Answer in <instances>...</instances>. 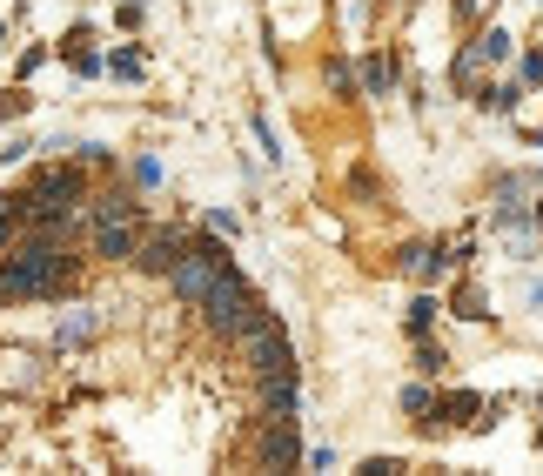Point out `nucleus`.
I'll return each instance as SVG.
<instances>
[{
    "label": "nucleus",
    "mask_w": 543,
    "mask_h": 476,
    "mask_svg": "<svg viewBox=\"0 0 543 476\" xmlns=\"http://www.w3.org/2000/svg\"><path fill=\"white\" fill-rule=\"evenodd\" d=\"M74 282H81V255L68 242L21 235V255L0 262V309H14V302H61V295H74Z\"/></svg>",
    "instance_id": "f257e3e1"
},
{
    "label": "nucleus",
    "mask_w": 543,
    "mask_h": 476,
    "mask_svg": "<svg viewBox=\"0 0 543 476\" xmlns=\"http://www.w3.org/2000/svg\"><path fill=\"white\" fill-rule=\"evenodd\" d=\"M195 316H202V329H208L215 342H235L255 316H262V302H255V289L242 282V275L228 269L222 282H215V289H208L202 302H195Z\"/></svg>",
    "instance_id": "f03ea898"
},
{
    "label": "nucleus",
    "mask_w": 543,
    "mask_h": 476,
    "mask_svg": "<svg viewBox=\"0 0 543 476\" xmlns=\"http://www.w3.org/2000/svg\"><path fill=\"white\" fill-rule=\"evenodd\" d=\"M228 269H235V262H228V249L215 242V235H202V242H188V255L175 262L168 289H175V302H188V309H195V302H202V295L215 289V282H222Z\"/></svg>",
    "instance_id": "7ed1b4c3"
},
{
    "label": "nucleus",
    "mask_w": 543,
    "mask_h": 476,
    "mask_svg": "<svg viewBox=\"0 0 543 476\" xmlns=\"http://www.w3.org/2000/svg\"><path fill=\"white\" fill-rule=\"evenodd\" d=\"M235 363L249 369V376H269V369H295V342H289V329L262 309V316L235 336Z\"/></svg>",
    "instance_id": "20e7f679"
},
{
    "label": "nucleus",
    "mask_w": 543,
    "mask_h": 476,
    "mask_svg": "<svg viewBox=\"0 0 543 476\" xmlns=\"http://www.w3.org/2000/svg\"><path fill=\"white\" fill-rule=\"evenodd\" d=\"M27 195H34V215H88V175H81L74 161H47V168H34Z\"/></svg>",
    "instance_id": "39448f33"
},
{
    "label": "nucleus",
    "mask_w": 543,
    "mask_h": 476,
    "mask_svg": "<svg viewBox=\"0 0 543 476\" xmlns=\"http://www.w3.org/2000/svg\"><path fill=\"white\" fill-rule=\"evenodd\" d=\"M249 456L262 470H295V463H302V430H295V416H262V430L249 436Z\"/></svg>",
    "instance_id": "423d86ee"
},
{
    "label": "nucleus",
    "mask_w": 543,
    "mask_h": 476,
    "mask_svg": "<svg viewBox=\"0 0 543 476\" xmlns=\"http://www.w3.org/2000/svg\"><path fill=\"white\" fill-rule=\"evenodd\" d=\"M181 255H188V235H181L175 222H161V228H141V249H135V269H141V275H161V282H168Z\"/></svg>",
    "instance_id": "0eeeda50"
},
{
    "label": "nucleus",
    "mask_w": 543,
    "mask_h": 476,
    "mask_svg": "<svg viewBox=\"0 0 543 476\" xmlns=\"http://www.w3.org/2000/svg\"><path fill=\"white\" fill-rule=\"evenodd\" d=\"M101 262H135L141 249V215H108V222H94V242H88Z\"/></svg>",
    "instance_id": "6e6552de"
},
{
    "label": "nucleus",
    "mask_w": 543,
    "mask_h": 476,
    "mask_svg": "<svg viewBox=\"0 0 543 476\" xmlns=\"http://www.w3.org/2000/svg\"><path fill=\"white\" fill-rule=\"evenodd\" d=\"M249 383L269 416H295V369H269V376H249Z\"/></svg>",
    "instance_id": "1a4fd4ad"
},
{
    "label": "nucleus",
    "mask_w": 543,
    "mask_h": 476,
    "mask_svg": "<svg viewBox=\"0 0 543 476\" xmlns=\"http://www.w3.org/2000/svg\"><path fill=\"white\" fill-rule=\"evenodd\" d=\"M436 423H456V430L483 423V396H470V389H463V396H443V403H436V416H430V430H436Z\"/></svg>",
    "instance_id": "9d476101"
},
{
    "label": "nucleus",
    "mask_w": 543,
    "mask_h": 476,
    "mask_svg": "<svg viewBox=\"0 0 543 476\" xmlns=\"http://www.w3.org/2000/svg\"><path fill=\"white\" fill-rule=\"evenodd\" d=\"M94 336H101V316L74 309V316H61V336H54V342H61V349H74V342H94Z\"/></svg>",
    "instance_id": "9b49d317"
},
{
    "label": "nucleus",
    "mask_w": 543,
    "mask_h": 476,
    "mask_svg": "<svg viewBox=\"0 0 543 476\" xmlns=\"http://www.w3.org/2000/svg\"><path fill=\"white\" fill-rule=\"evenodd\" d=\"M456 316H463V322H483V316H490V309H483V289H476V282H463V289H456Z\"/></svg>",
    "instance_id": "f8f14e48"
},
{
    "label": "nucleus",
    "mask_w": 543,
    "mask_h": 476,
    "mask_svg": "<svg viewBox=\"0 0 543 476\" xmlns=\"http://www.w3.org/2000/svg\"><path fill=\"white\" fill-rule=\"evenodd\" d=\"M362 81H369V94H389V81H396V68H389L383 54H376V61L362 68Z\"/></svg>",
    "instance_id": "ddd939ff"
},
{
    "label": "nucleus",
    "mask_w": 543,
    "mask_h": 476,
    "mask_svg": "<svg viewBox=\"0 0 543 476\" xmlns=\"http://www.w3.org/2000/svg\"><path fill=\"white\" fill-rule=\"evenodd\" d=\"M430 322H436V302H430V295H416V302H409V336H423Z\"/></svg>",
    "instance_id": "4468645a"
},
{
    "label": "nucleus",
    "mask_w": 543,
    "mask_h": 476,
    "mask_svg": "<svg viewBox=\"0 0 543 476\" xmlns=\"http://www.w3.org/2000/svg\"><path fill=\"white\" fill-rule=\"evenodd\" d=\"M403 409H409V416H416V423H430L436 396H430V389H403Z\"/></svg>",
    "instance_id": "2eb2a0df"
},
{
    "label": "nucleus",
    "mask_w": 543,
    "mask_h": 476,
    "mask_svg": "<svg viewBox=\"0 0 543 476\" xmlns=\"http://www.w3.org/2000/svg\"><path fill=\"white\" fill-rule=\"evenodd\" d=\"M476 54H483V61H503V54H510V34H503V27H490V34L476 41Z\"/></svg>",
    "instance_id": "dca6fc26"
},
{
    "label": "nucleus",
    "mask_w": 543,
    "mask_h": 476,
    "mask_svg": "<svg viewBox=\"0 0 543 476\" xmlns=\"http://www.w3.org/2000/svg\"><path fill=\"white\" fill-rule=\"evenodd\" d=\"M450 363V356H443V349H436V342H423V349H416V369H423V376H436V369Z\"/></svg>",
    "instance_id": "f3484780"
},
{
    "label": "nucleus",
    "mask_w": 543,
    "mask_h": 476,
    "mask_svg": "<svg viewBox=\"0 0 543 476\" xmlns=\"http://www.w3.org/2000/svg\"><path fill=\"white\" fill-rule=\"evenodd\" d=\"M396 470H403L396 456H369V463H362V476H396Z\"/></svg>",
    "instance_id": "a211bd4d"
},
{
    "label": "nucleus",
    "mask_w": 543,
    "mask_h": 476,
    "mask_svg": "<svg viewBox=\"0 0 543 476\" xmlns=\"http://www.w3.org/2000/svg\"><path fill=\"white\" fill-rule=\"evenodd\" d=\"M523 81H543V54H530V61H523Z\"/></svg>",
    "instance_id": "6ab92c4d"
},
{
    "label": "nucleus",
    "mask_w": 543,
    "mask_h": 476,
    "mask_svg": "<svg viewBox=\"0 0 543 476\" xmlns=\"http://www.w3.org/2000/svg\"><path fill=\"white\" fill-rule=\"evenodd\" d=\"M537 222H543V208H537Z\"/></svg>",
    "instance_id": "aec40b11"
}]
</instances>
